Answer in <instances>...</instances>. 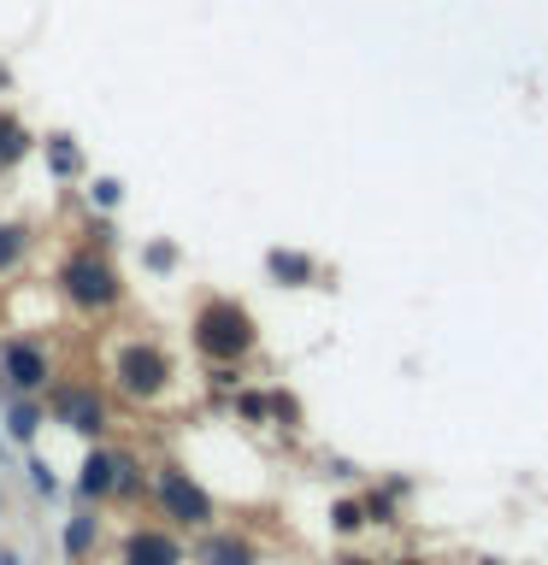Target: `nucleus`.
<instances>
[{"label":"nucleus","mask_w":548,"mask_h":565,"mask_svg":"<svg viewBox=\"0 0 548 565\" xmlns=\"http://www.w3.org/2000/svg\"><path fill=\"white\" fill-rule=\"evenodd\" d=\"M194 348H201V360L212 365H242L247 353L260 348V324H254V312L242 307V300H230V295H212L194 307Z\"/></svg>","instance_id":"1"},{"label":"nucleus","mask_w":548,"mask_h":565,"mask_svg":"<svg viewBox=\"0 0 548 565\" xmlns=\"http://www.w3.org/2000/svg\"><path fill=\"white\" fill-rule=\"evenodd\" d=\"M60 295L77 312H113L124 300V282H118V271H113V259H106V254L77 247V254L60 265Z\"/></svg>","instance_id":"2"},{"label":"nucleus","mask_w":548,"mask_h":565,"mask_svg":"<svg viewBox=\"0 0 548 565\" xmlns=\"http://www.w3.org/2000/svg\"><path fill=\"white\" fill-rule=\"evenodd\" d=\"M113 383H118V395L154 406L171 388V353L159 342H124L113 353Z\"/></svg>","instance_id":"3"},{"label":"nucleus","mask_w":548,"mask_h":565,"mask_svg":"<svg viewBox=\"0 0 548 565\" xmlns=\"http://www.w3.org/2000/svg\"><path fill=\"white\" fill-rule=\"evenodd\" d=\"M77 494L83 501H136L141 494V466L118 448H88L83 454V471H77Z\"/></svg>","instance_id":"4"},{"label":"nucleus","mask_w":548,"mask_h":565,"mask_svg":"<svg viewBox=\"0 0 548 565\" xmlns=\"http://www.w3.org/2000/svg\"><path fill=\"white\" fill-rule=\"evenodd\" d=\"M154 501L171 524H183V530H207L212 519H219V507H212V494L201 489V477H189L183 466H159L154 471Z\"/></svg>","instance_id":"5"},{"label":"nucleus","mask_w":548,"mask_h":565,"mask_svg":"<svg viewBox=\"0 0 548 565\" xmlns=\"http://www.w3.org/2000/svg\"><path fill=\"white\" fill-rule=\"evenodd\" d=\"M53 353L35 335H0V395H48Z\"/></svg>","instance_id":"6"},{"label":"nucleus","mask_w":548,"mask_h":565,"mask_svg":"<svg viewBox=\"0 0 548 565\" xmlns=\"http://www.w3.org/2000/svg\"><path fill=\"white\" fill-rule=\"evenodd\" d=\"M48 413L77 436H101L106 430V401L95 383H48Z\"/></svg>","instance_id":"7"},{"label":"nucleus","mask_w":548,"mask_h":565,"mask_svg":"<svg viewBox=\"0 0 548 565\" xmlns=\"http://www.w3.org/2000/svg\"><path fill=\"white\" fill-rule=\"evenodd\" d=\"M118 565H183V542H177L171 530L136 524L130 536H124V554H118Z\"/></svg>","instance_id":"8"},{"label":"nucleus","mask_w":548,"mask_h":565,"mask_svg":"<svg viewBox=\"0 0 548 565\" xmlns=\"http://www.w3.org/2000/svg\"><path fill=\"white\" fill-rule=\"evenodd\" d=\"M265 271H272L277 282H289V289H307V282L318 277V265H313V254H295V247H272V254H265Z\"/></svg>","instance_id":"9"},{"label":"nucleus","mask_w":548,"mask_h":565,"mask_svg":"<svg viewBox=\"0 0 548 565\" xmlns=\"http://www.w3.org/2000/svg\"><path fill=\"white\" fill-rule=\"evenodd\" d=\"M7 401V436L12 441H35V430H42V406H35V395H0Z\"/></svg>","instance_id":"10"},{"label":"nucleus","mask_w":548,"mask_h":565,"mask_svg":"<svg viewBox=\"0 0 548 565\" xmlns=\"http://www.w3.org/2000/svg\"><path fill=\"white\" fill-rule=\"evenodd\" d=\"M194 559L201 565H260V554L242 536H207L201 547H194Z\"/></svg>","instance_id":"11"},{"label":"nucleus","mask_w":548,"mask_h":565,"mask_svg":"<svg viewBox=\"0 0 548 565\" xmlns=\"http://www.w3.org/2000/svg\"><path fill=\"white\" fill-rule=\"evenodd\" d=\"M24 153H30V130L12 113H0V171H12Z\"/></svg>","instance_id":"12"},{"label":"nucleus","mask_w":548,"mask_h":565,"mask_svg":"<svg viewBox=\"0 0 548 565\" xmlns=\"http://www.w3.org/2000/svg\"><path fill=\"white\" fill-rule=\"evenodd\" d=\"M95 536H101V519H95V512H77V519L65 524V554H71V559H88Z\"/></svg>","instance_id":"13"},{"label":"nucleus","mask_w":548,"mask_h":565,"mask_svg":"<svg viewBox=\"0 0 548 565\" xmlns=\"http://www.w3.org/2000/svg\"><path fill=\"white\" fill-rule=\"evenodd\" d=\"M24 247H30V230L24 224H0V271H12V265L24 259Z\"/></svg>","instance_id":"14"},{"label":"nucleus","mask_w":548,"mask_h":565,"mask_svg":"<svg viewBox=\"0 0 548 565\" xmlns=\"http://www.w3.org/2000/svg\"><path fill=\"white\" fill-rule=\"evenodd\" d=\"M48 166H53V177H71L83 166L77 148H71V136H48Z\"/></svg>","instance_id":"15"},{"label":"nucleus","mask_w":548,"mask_h":565,"mask_svg":"<svg viewBox=\"0 0 548 565\" xmlns=\"http://www.w3.org/2000/svg\"><path fill=\"white\" fill-rule=\"evenodd\" d=\"M330 524L342 530V536H354V530L371 524V519H366V507H360V501H336V507H330Z\"/></svg>","instance_id":"16"},{"label":"nucleus","mask_w":548,"mask_h":565,"mask_svg":"<svg viewBox=\"0 0 548 565\" xmlns=\"http://www.w3.org/2000/svg\"><path fill=\"white\" fill-rule=\"evenodd\" d=\"M236 413L247 424H265V413H272V395H236Z\"/></svg>","instance_id":"17"},{"label":"nucleus","mask_w":548,"mask_h":565,"mask_svg":"<svg viewBox=\"0 0 548 565\" xmlns=\"http://www.w3.org/2000/svg\"><path fill=\"white\" fill-rule=\"evenodd\" d=\"M141 259H148L154 271H171V265H177V247H171V242H154V247H148V254H141Z\"/></svg>","instance_id":"18"},{"label":"nucleus","mask_w":548,"mask_h":565,"mask_svg":"<svg viewBox=\"0 0 548 565\" xmlns=\"http://www.w3.org/2000/svg\"><path fill=\"white\" fill-rule=\"evenodd\" d=\"M88 201H95V206H118V183H113V177H95V189H88Z\"/></svg>","instance_id":"19"},{"label":"nucleus","mask_w":548,"mask_h":565,"mask_svg":"<svg viewBox=\"0 0 548 565\" xmlns=\"http://www.w3.org/2000/svg\"><path fill=\"white\" fill-rule=\"evenodd\" d=\"M30 483L42 489V494H53V489H60V483H53V471L42 466V459H30Z\"/></svg>","instance_id":"20"},{"label":"nucleus","mask_w":548,"mask_h":565,"mask_svg":"<svg viewBox=\"0 0 548 565\" xmlns=\"http://www.w3.org/2000/svg\"><path fill=\"white\" fill-rule=\"evenodd\" d=\"M336 565H371V559H360V554H342V559H336Z\"/></svg>","instance_id":"21"},{"label":"nucleus","mask_w":548,"mask_h":565,"mask_svg":"<svg viewBox=\"0 0 548 565\" xmlns=\"http://www.w3.org/2000/svg\"><path fill=\"white\" fill-rule=\"evenodd\" d=\"M0 565H18V554H7V547H0Z\"/></svg>","instance_id":"22"},{"label":"nucleus","mask_w":548,"mask_h":565,"mask_svg":"<svg viewBox=\"0 0 548 565\" xmlns=\"http://www.w3.org/2000/svg\"><path fill=\"white\" fill-rule=\"evenodd\" d=\"M396 565H424V559H396Z\"/></svg>","instance_id":"23"}]
</instances>
